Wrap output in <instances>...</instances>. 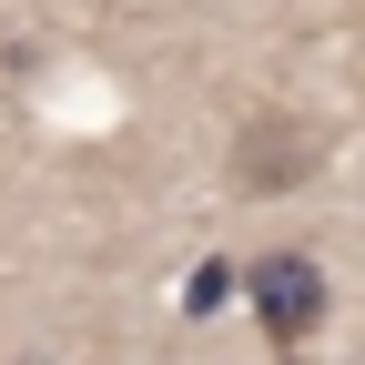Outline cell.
<instances>
[{
  "instance_id": "obj_1",
  "label": "cell",
  "mask_w": 365,
  "mask_h": 365,
  "mask_svg": "<svg viewBox=\"0 0 365 365\" xmlns=\"http://www.w3.org/2000/svg\"><path fill=\"white\" fill-rule=\"evenodd\" d=\"M314 173H325V132L294 122V112H254V122L234 132V153H223V182H234L244 203L294 193V182H314Z\"/></svg>"
},
{
  "instance_id": "obj_2",
  "label": "cell",
  "mask_w": 365,
  "mask_h": 365,
  "mask_svg": "<svg viewBox=\"0 0 365 365\" xmlns=\"http://www.w3.org/2000/svg\"><path fill=\"white\" fill-rule=\"evenodd\" d=\"M244 304H254L264 345H274V355H294L314 325H325V274H314V254H304V244H274V254H254V264H244Z\"/></svg>"
}]
</instances>
